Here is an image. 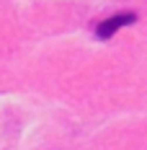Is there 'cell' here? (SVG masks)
<instances>
[{
	"instance_id": "obj_1",
	"label": "cell",
	"mask_w": 147,
	"mask_h": 150,
	"mask_svg": "<svg viewBox=\"0 0 147 150\" xmlns=\"http://www.w3.org/2000/svg\"><path fill=\"white\" fill-rule=\"evenodd\" d=\"M134 21H137V13L132 11H124V13H114L108 16V18H103L101 23H96V39H101V42H108L116 31H121L124 26H132Z\"/></svg>"
}]
</instances>
